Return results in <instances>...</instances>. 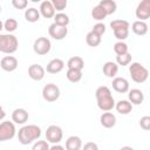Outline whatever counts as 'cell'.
Returning <instances> with one entry per match:
<instances>
[{
  "instance_id": "1",
  "label": "cell",
  "mask_w": 150,
  "mask_h": 150,
  "mask_svg": "<svg viewBox=\"0 0 150 150\" xmlns=\"http://www.w3.org/2000/svg\"><path fill=\"white\" fill-rule=\"evenodd\" d=\"M95 96L97 100V107L102 111H110L116 105L115 100L111 95V91L107 86L98 87L95 91Z\"/></svg>"
},
{
  "instance_id": "2",
  "label": "cell",
  "mask_w": 150,
  "mask_h": 150,
  "mask_svg": "<svg viewBox=\"0 0 150 150\" xmlns=\"http://www.w3.org/2000/svg\"><path fill=\"white\" fill-rule=\"evenodd\" d=\"M40 136H41V129H40V127H38L35 124L25 125L18 132L19 142L21 144H23V145L30 144L33 141L38 139Z\"/></svg>"
},
{
  "instance_id": "3",
  "label": "cell",
  "mask_w": 150,
  "mask_h": 150,
  "mask_svg": "<svg viewBox=\"0 0 150 150\" xmlns=\"http://www.w3.org/2000/svg\"><path fill=\"white\" fill-rule=\"evenodd\" d=\"M19 47V41L13 34H1L0 35V52L5 54H12L16 52Z\"/></svg>"
},
{
  "instance_id": "4",
  "label": "cell",
  "mask_w": 150,
  "mask_h": 150,
  "mask_svg": "<svg viewBox=\"0 0 150 150\" xmlns=\"http://www.w3.org/2000/svg\"><path fill=\"white\" fill-rule=\"evenodd\" d=\"M129 73L131 75V79L136 83H143L148 80L149 76V70L141 64L139 62H132L129 66Z\"/></svg>"
},
{
  "instance_id": "5",
  "label": "cell",
  "mask_w": 150,
  "mask_h": 150,
  "mask_svg": "<svg viewBox=\"0 0 150 150\" xmlns=\"http://www.w3.org/2000/svg\"><path fill=\"white\" fill-rule=\"evenodd\" d=\"M15 125L13 122L9 121H2L0 124V141H8L12 139L15 136Z\"/></svg>"
},
{
  "instance_id": "6",
  "label": "cell",
  "mask_w": 150,
  "mask_h": 150,
  "mask_svg": "<svg viewBox=\"0 0 150 150\" xmlns=\"http://www.w3.org/2000/svg\"><path fill=\"white\" fill-rule=\"evenodd\" d=\"M42 97L47 102H55L60 97V88L54 83H48L42 89Z\"/></svg>"
},
{
  "instance_id": "7",
  "label": "cell",
  "mask_w": 150,
  "mask_h": 150,
  "mask_svg": "<svg viewBox=\"0 0 150 150\" xmlns=\"http://www.w3.org/2000/svg\"><path fill=\"white\" fill-rule=\"evenodd\" d=\"M52 47V43L49 41V39L45 38V36H40L34 41L33 45V50L35 52V54L38 55H46L49 53Z\"/></svg>"
},
{
  "instance_id": "8",
  "label": "cell",
  "mask_w": 150,
  "mask_h": 150,
  "mask_svg": "<svg viewBox=\"0 0 150 150\" xmlns=\"http://www.w3.org/2000/svg\"><path fill=\"white\" fill-rule=\"evenodd\" d=\"M63 137V131L59 125H49L46 130V138L48 142L53 144H57L61 142Z\"/></svg>"
},
{
  "instance_id": "9",
  "label": "cell",
  "mask_w": 150,
  "mask_h": 150,
  "mask_svg": "<svg viewBox=\"0 0 150 150\" xmlns=\"http://www.w3.org/2000/svg\"><path fill=\"white\" fill-rule=\"evenodd\" d=\"M136 18L139 19V21H144L150 18V0H143L141 1L135 11Z\"/></svg>"
},
{
  "instance_id": "10",
  "label": "cell",
  "mask_w": 150,
  "mask_h": 150,
  "mask_svg": "<svg viewBox=\"0 0 150 150\" xmlns=\"http://www.w3.org/2000/svg\"><path fill=\"white\" fill-rule=\"evenodd\" d=\"M48 33L49 35L55 39V40H62L67 36L68 34V28L64 27V26H60V25H56L55 22L52 23L48 28Z\"/></svg>"
},
{
  "instance_id": "11",
  "label": "cell",
  "mask_w": 150,
  "mask_h": 150,
  "mask_svg": "<svg viewBox=\"0 0 150 150\" xmlns=\"http://www.w3.org/2000/svg\"><path fill=\"white\" fill-rule=\"evenodd\" d=\"M45 73H46V69L38 63H34L28 68V75L34 81H41L45 77Z\"/></svg>"
},
{
  "instance_id": "12",
  "label": "cell",
  "mask_w": 150,
  "mask_h": 150,
  "mask_svg": "<svg viewBox=\"0 0 150 150\" xmlns=\"http://www.w3.org/2000/svg\"><path fill=\"white\" fill-rule=\"evenodd\" d=\"M39 11H40V14L46 19H50V18L55 16V8H54L52 1H48V0L42 1Z\"/></svg>"
},
{
  "instance_id": "13",
  "label": "cell",
  "mask_w": 150,
  "mask_h": 150,
  "mask_svg": "<svg viewBox=\"0 0 150 150\" xmlns=\"http://www.w3.org/2000/svg\"><path fill=\"white\" fill-rule=\"evenodd\" d=\"M0 66L5 71H13L18 68V60L14 56H4L0 61Z\"/></svg>"
},
{
  "instance_id": "14",
  "label": "cell",
  "mask_w": 150,
  "mask_h": 150,
  "mask_svg": "<svg viewBox=\"0 0 150 150\" xmlns=\"http://www.w3.org/2000/svg\"><path fill=\"white\" fill-rule=\"evenodd\" d=\"M111 84H112L114 90L117 91V93L124 94V93L129 91V82L124 77H115L112 80V83Z\"/></svg>"
},
{
  "instance_id": "15",
  "label": "cell",
  "mask_w": 150,
  "mask_h": 150,
  "mask_svg": "<svg viewBox=\"0 0 150 150\" xmlns=\"http://www.w3.org/2000/svg\"><path fill=\"white\" fill-rule=\"evenodd\" d=\"M63 68H64V62L61 59H53L48 62L46 70L49 74H57V73L62 71Z\"/></svg>"
},
{
  "instance_id": "16",
  "label": "cell",
  "mask_w": 150,
  "mask_h": 150,
  "mask_svg": "<svg viewBox=\"0 0 150 150\" xmlns=\"http://www.w3.org/2000/svg\"><path fill=\"white\" fill-rule=\"evenodd\" d=\"M12 120L16 124H23L28 121V112L23 108H18L12 112Z\"/></svg>"
},
{
  "instance_id": "17",
  "label": "cell",
  "mask_w": 150,
  "mask_h": 150,
  "mask_svg": "<svg viewBox=\"0 0 150 150\" xmlns=\"http://www.w3.org/2000/svg\"><path fill=\"white\" fill-rule=\"evenodd\" d=\"M100 122L101 124L104 127V128H112L115 127L116 124V116L112 114V112H109V111H105L101 115L100 117Z\"/></svg>"
},
{
  "instance_id": "18",
  "label": "cell",
  "mask_w": 150,
  "mask_h": 150,
  "mask_svg": "<svg viewBox=\"0 0 150 150\" xmlns=\"http://www.w3.org/2000/svg\"><path fill=\"white\" fill-rule=\"evenodd\" d=\"M118 71V64L112 61H108L103 64V73L108 77H115Z\"/></svg>"
},
{
  "instance_id": "19",
  "label": "cell",
  "mask_w": 150,
  "mask_h": 150,
  "mask_svg": "<svg viewBox=\"0 0 150 150\" xmlns=\"http://www.w3.org/2000/svg\"><path fill=\"white\" fill-rule=\"evenodd\" d=\"M128 97H129V101L132 104H141L143 102V100H144V94H143L142 90L135 88V89L129 90Z\"/></svg>"
},
{
  "instance_id": "20",
  "label": "cell",
  "mask_w": 150,
  "mask_h": 150,
  "mask_svg": "<svg viewBox=\"0 0 150 150\" xmlns=\"http://www.w3.org/2000/svg\"><path fill=\"white\" fill-rule=\"evenodd\" d=\"M115 108H116L117 112H120L122 115H128L132 110V103L130 101H127V100H121L116 103Z\"/></svg>"
},
{
  "instance_id": "21",
  "label": "cell",
  "mask_w": 150,
  "mask_h": 150,
  "mask_svg": "<svg viewBox=\"0 0 150 150\" xmlns=\"http://www.w3.org/2000/svg\"><path fill=\"white\" fill-rule=\"evenodd\" d=\"M82 148V141L79 136H70L66 141V150H80Z\"/></svg>"
},
{
  "instance_id": "22",
  "label": "cell",
  "mask_w": 150,
  "mask_h": 150,
  "mask_svg": "<svg viewBox=\"0 0 150 150\" xmlns=\"http://www.w3.org/2000/svg\"><path fill=\"white\" fill-rule=\"evenodd\" d=\"M131 29L132 32L136 34V35H145L148 33V25L145 21H135L132 25H131Z\"/></svg>"
},
{
  "instance_id": "23",
  "label": "cell",
  "mask_w": 150,
  "mask_h": 150,
  "mask_svg": "<svg viewBox=\"0 0 150 150\" xmlns=\"http://www.w3.org/2000/svg\"><path fill=\"white\" fill-rule=\"evenodd\" d=\"M68 69H76V70H82L84 67V61L81 56H73L68 60L67 62Z\"/></svg>"
},
{
  "instance_id": "24",
  "label": "cell",
  "mask_w": 150,
  "mask_h": 150,
  "mask_svg": "<svg viewBox=\"0 0 150 150\" xmlns=\"http://www.w3.org/2000/svg\"><path fill=\"white\" fill-rule=\"evenodd\" d=\"M25 19L28 22H36V21H39V19H40V11L34 8V7H30V8L26 9Z\"/></svg>"
},
{
  "instance_id": "25",
  "label": "cell",
  "mask_w": 150,
  "mask_h": 150,
  "mask_svg": "<svg viewBox=\"0 0 150 150\" xmlns=\"http://www.w3.org/2000/svg\"><path fill=\"white\" fill-rule=\"evenodd\" d=\"M98 5L107 12L108 15L115 13V11H116V8H117V4H116L114 0H102V1H100Z\"/></svg>"
},
{
  "instance_id": "26",
  "label": "cell",
  "mask_w": 150,
  "mask_h": 150,
  "mask_svg": "<svg viewBox=\"0 0 150 150\" xmlns=\"http://www.w3.org/2000/svg\"><path fill=\"white\" fill-rule=\"evenodd\" d=\"M86 41H87L88 46H90V47H97V46L101 43V36L90 30V32L86 35Z\"/></svg>"
},
{
  "instance_id": "27",
  "label": "cell",
  "mask_w": 150,
  "mask_h": 150,
  "mask_svg": "<svg viewBox=\"0 0 150 150\" xmlns=\"http://www.w3.org/2000/svg\"><path fill=\"white\" fill-rule=\"evenodd\" d=\"M66 76L67 79L73 82V83H76L79 81H81L82 79V70H76V69H68L67 73H66Z\"/></svg>"
},
{
  "instance_id": "28",
  "label": "cell",
  "mask_w": 150,
  "mask_h": 150,
  "mask_svg": "<svg viewBox=\"0 0 150 150\" xmlns=\"http://www.w3.org/2000/svg\"><path fill=\"white\" fill-rule=\"evenodd\" d=\"M107 15H108L107 12H105L100 5H96V6L93 8V11H91V16H93V19H94V20H97V21L103 20Z\"/></svg>"
},
{
  "instance_id": "29",
  "label": "cell",
  "mask_w": 150,
  "mask_h": 150,
  "mask_svg": "<svg viewBox=\"0 0 150 150\" xmlns=\"http://www.w3.org/2000/svg\"><path fill=\"white\" fill-rule=\"evenodd\" d=\"M69 16L67 15V14H64V13H57V14H55V16H54V22L56 23V25H60V26H64V27H67L68 26V23H69Z\"/></svg>"
},
{
  "instance_id": "30",
  "label": "cell",
  "mask_w": 150,
  "mask_h": 150,
  "mask_svg": "<svg viewBox=\"0 0 150 150\" xmlns=\"http://www.w3.org/2000/svg\"><path fill=\"white\" fill-rule=\"evenodd\" d=\"M131 54L130 53H125L122 55H117L116 56V63L118 66H128L131 62Z\"/></svg>"
},
{
  "instance_id": "31",
  "label": "cell",
  "mask_w": 150,
  "mask_h": 150,
  "mask_svg": "<svg viewBox=\"0 0 150 150\" xmlns=\"http://www.w3.org/2000/svg\"><path fill=\"white\" fill-rule=\"evenodd\" d=\"M16 28H18V21L13 18H9L4 22V29H6L8 32V34L14 32Z\"/></svg>"
},
{
  "instance_id": "32",
  "label": "cell",
  "mask_w": 150,
  "mask_h": 150,
  "mask_svg": "<svg viewBox=\"0 0 150 150\" xmlns=\"http://www.w3.org/2000/svg\"><path fill=\"white\" fill-rule=\"evenodd\" d=\"M114 52L116 53V55H122V54L129 53L128 52V45L123 41H118L114 45Z\"/></svg>"
},
{
  "instance_id": "33",
  "label": "cell",
  "mask_w": 150,
  "mask_h": 150,
  "mask_svg": "<svg viewBox=\"0 0 150 150\" xmlns=\"http://www.w3.org/2000/svg\"><path fill=\"white\" fill-rule=\"evenodd\" d=\"M129 22L127 21V20H121V19H118V20H112L111 22H110V27H111V29L112 30H115V29H118V28H129Z\"/></svg>"
},
{
  "instance_id": "34",
  "label": "cell",
  "mask_w": 150,
  "mask_h": 150,
  "mask_svg": "<svg viewBox=\"0 0 150 150\" xmlns=\"http://www.w3.org/2000/svg\"><path fill=\"white\" fill-rule=\"evenodd\" d=\"M114 35L116 39H118L120 41H123L128 38L129 35V28H118L114 30Z\"/></svg>"
},
{
  "instance_id": "35",
  "label": "cell",
  "mask_w": 150,
  "mask_h": 150,
  "mask_svg": "<svg viewBox=\"0 0 150 150\" xmlns=\"http://www.w3.org/2000/svg\"><path fill=\"white\" fill-rule=\"evenodd\" d=\"M49 145L47 141H38L34 143L32 150H49Z\"/></svg>"
},
{
  "instance_id": "36",
  "label": "cell",
  "mask_w": 150,
  "mask_h": 150,
  "mask_svg": "<svg viewBox=\"0 0 150 150\" xmlns=\"http://www.w3.org/2000/svg\"><path fill=\"white\" fill-rule=\"evenodd\" d=\"M91 32H94L95 34H97V35L102 36V35L105 33V26H104V23H101V22H98V23L94 25V27H93Z\"/></svg>"
},
{
  "instance_id": "37",
  "label": "cell",
  "mask_w": 150,
  "mask_h": 150,
  "mask_svg": "<svg viewBox=\"0 0 150 150\" xmlns=\"http://www.w3.org/2000/svg\"><path fill=\"white\" fill-rule=\"evenodd\" d=\"M52 2L55 11H63L67 7V0H53Z\"/></svg>"
},
{
  "instance_id": "38",
  "label": "cell",
  "mask_w": 150,
  "mask_h": 150,
  "mask_svg": "<svg viewBox=\"0 0 150 150\" xmlns=\"http://www.w3.org/2000/svg\"><path fill=\"white\" fill-rule=\"evenodd\" d=\"M139 127L143 130H150V116H143L139 120Z\"/></svg>"
},
{
  "instance_id": "39",
  "label": "cell",
  "mask_w": 150,
  "mask_h": 150,
  "mask_svg": "<svg viewBox=\"0 0 150 150\" xmlns=\"http://www.w3.org/2000/svg\"><path fill=\"white\" fill-rule=\"evenodd\" d=\"M12 5H13L16 9H23V8L27 7L28 1H27V0H13V1H12Z\"/></svg>"
},
{
  "instance_id": "40",
  "label": "cell",
  "mask_w": 150,
  "mask_h": 150,
  "mask_svg": "<svg viewBox=\"0 0 150 150\" xmlns=\"http://www.w3.org/2000/svg\"><path fill=\"white\" fill-rule=\"evenodd\" d=\"M82 150H98V146L96 143L94 142H87L83 146H82Z\"/></svg>"
},
{
  "instance_id": "41",
  "label": "cell",
  "mask_w": 150,
  "mask_h": 150,
  "mask_svg": "<svg viewBox=\"0 0 150 150\" xmlns=\"http://www.w3.org/2000/svg\"><path fill=\"white\" fill-rule=\"evenodd\" d=\"M49 150H64V148L62 145H60V144H54L53 146H50Z\"/></svg>"
},
{
  "instance_id": "42",
  "label": "cell",
  "mask_w": 150,
  "mask_h": 150,
  "mask_svg": "<svg viewBox=\"0 0 150 150\" xmlns=\"http://www.w3.org/2000/svg\"><path fill=\"white\" fill-rule=\"evenodd\" d=\"M120 150H134V148H131V146H128V145H125V146H122Z\"/></svg>"
},
{
  "instance_id": "43",
  "label": "cell",
  "mask_w": 150,
  "mask_h": 150,
  "mask_svg": "<svg viewBox=\"0 0 150 150\" xmlns=\"http://www.w3.org/2000/svg\"><path fill=\"white\" fill-rule=\"evenodd\" d=\"M4 116H5V111H4V108H1V120L4 118Z\"/></svg>"
}]
</instances>
